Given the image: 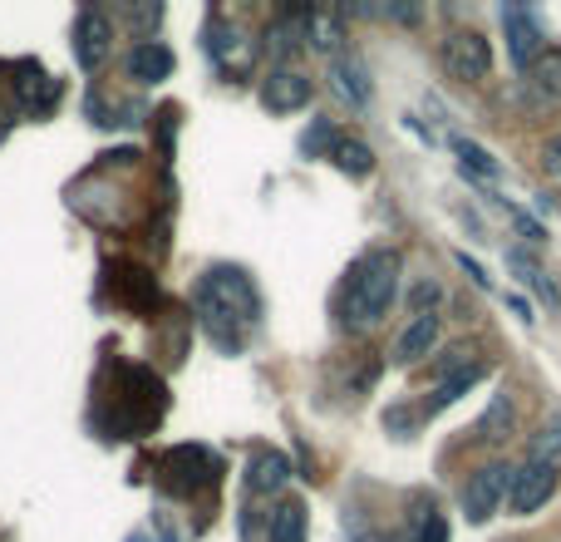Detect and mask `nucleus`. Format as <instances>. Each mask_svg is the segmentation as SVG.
I'll list each match as a JSON object with an SVG mask.
<instances>
[{"label":"nucleus","mask_w":561,"mask_h":542,"mask_svg":"<svg viewBox=\"0 0 561 542\" xmlns=\"http://www.w3.org/2000/svg\"><path fill=\"white\" fill-rule=\"evenodd\" d=\"M193 306L203 330L217 340L222 350H237L247 340V330L262 316V296H256L252 276L242 267H213L193 291Z\"/></svg>","instance_id":"nucleus-1"},{"label":"nucleus","mask_w":561,"mask_h":542,"mask_svg":"<svg viewBox=\"0 0 561 542\" xmlns=\"http://www.w3.org/2000/svg\"><path fill=\"white\" fill-rule=\"evenodd\" d=\"M399 291V252L389 247H375L365 252L345 276V291H340V326L345 330H369L389 316Z\"/></svg>","instance_id":"nucleus-2"},{"label":"nucleus","mask_w":561,"mask_h":542,"mask_svg":"<svg viewBox=\"0 0 561 542\" xmlns=\"http://www.w3.org/2000/svg\"><path fill=\"white\" fill-rule=\"evenodd\" d=\"M444 65H448V75L463 79V84H483V79L493 75V45H488V35H478V30H448Z\"/></svg>","instance_id":"nucleus-3"},{"label":"nucleus","mask_w":561,"mask_h":542,"mask_svg":"<svg viewBox=\"0 0 561 542\" xmlns=\"http://www.w3.org/2000/svg\"><path fill=\"white\" fill-rule=\"evenodd\" d=\"M557 488H561V468L533 464V459H527L523 468H513V494H507V508H513L517 518H533V513H542V508L552 504Z\"/></svg>","instance_id":"nucleus-4"},{"label":"nucleus","mask_w":561,"mask_h":542,"mask_svg":"<svg viewBox=\"0 0 561 542\" xmlns=\"http://www.w3.org/2000/svg\"><path fill=\"white\" fill-rule=\"evenodd\" d=\"M507 494H513V468H507V464L478 468V474L463 484V513H468V523H488V518H493L497 508L507 504Z\"/></svg>","instance_id":"nucleus-5"},{"label":"nucleus","mask_w":561,"mask_h":542,"mask_svg":"<svg viewBox=\"0 0 561 542\" xmlns=\"http://www.w3.org/2000/svg\"><path fill=\"white\" fill-rule=\"evenodd\" d=\"M163 464L168 468H183L178 478H168V494H178V498H187V494H197L203 484H213L217 478V459L207 454V449H193V444H183V449H173V454H163Z\"/></svg>","instance_id":"nucleus-6"},{"label":"nucleus","mask_w":561,"mask_h":542,"mask_svg":"<svg viewBox=\"0 0 561 542\" xmlns=\"http://www.w3.org/2000/svg\"><path fill=\"white\" fill-rule=\"evenodd\" d=\"M207 49H213L217 65L232 69V75H247V69L256 65V45L237 25H227L222 15H213V25H207Z\"/></svg>","instance_id":"nucleus-7"},{"label":"nucleus","mask_w":561,"mask_h":542,"mask_svg":"<svg viewBox=\"0 0 561 542\" xmlns=\"http://www.w3.org/2000/svg\"><path fill=\"white\" fill-rule=\"evenodd\" d=\"M108 49H114V25H108V15L84 10V15L75 20V59L84 69H99L108 59Z\"/></svg>","instance_id":"nucleus-8"},{"label":"nucleus","mask_w":561,"mask_h":542,"mask_svg":"<svg viewBox=\"0 0 561 542\" xmlns=\"http://www.w3.org/2000/svg\"><path fill=\"white\" fill-rule=\"evenodd\" d=\"M262 104L272 114H296L310 104V79L300 69H272V79L262 84Z\"/></svg>","instance_id":"nucleus-9"},{"label":"nucleus","mask_w":561,"mask_h":542,"mask_svg":"<svg viewBox=\"0 0 561 542\" xmlns=\"http://www.w3.org/2000/svg\"><path fill=\"white\" fill-rule=\"evenodd\" d=\"M438 336H444V320H438V310H424V316L409 320L404 336L394 340V360H399V365H414V360L434 355Z\"/></svg>","instance_id":"nucleus-10"},{"label":"nucleus","mask_w":561,"mask_h":542,"mask_svg":"<svg viewBox=\"0 0 561 542\" xmlns=\"http://www.w3.org/2000/svg\"><path fill=\"white\" fill-rule=\"evenodd\" d=\"M503 25H507V45H513V59H517V69H533L537 59H542V30H537V20L527 15V10H517V5H507L503 10Z\"/></svg>","instance_id":"nucleus-11"},{"label":"nucleus","mask_w":561,"mask_h":542,"mask_svg":"<svg viewBox=\"0 0 561 542\" xmlns=\"http://www.w3.org/2000/svg\"><path fill=\"white\" fill-rule=\"evenodd\" d=\"M513 434H517V399H513V389H497V395L488 399L483 419H478V439H488V444H507Z\"/></svg>","instance_id":"nucleus-12"},{"label":"nucleus","mask_w":561,"mask_h":542,"mask_svg":"<svg viewBox=\"0 0 561 542\" xmlns=\"http://www.w3.org/2000/svg\"><path fill=\"white\" fill-rule=\"evenodd\" d=\"M300 45H310V10H286L280 20H272V30H266V49H272L276 59H290Z\"/></svg>","instance_id":"nucleus-13"},{"label":"nucleus","mask_w":561,"mask_h":542,"mask_svg":"<svg viewBox=\"0 0 561 542\" xmlns=\"http://www.w3.org/2000/svg\"><path fill=\"white\" fill-rule=\"evenodd\" d=\"M290 484V459L286 454H276V449H262V454L247 464V488L252 494H280V488Z\"/></svg>","instance_id":"nucleus-14"},{"label":"nucleus","mask_w":561,"mask_h":542,"mask_svg":"<svg viewBox=\"0 0 561 542\" xmlns=\"http://www.w3.org/2000/svg\"><path fill=\"white\" fill-rule=\"evenodd\" d=\"M128 75L138 79V84H158V79L173 75V49L158 45V39H144V45L128 55Z\"/></svg>","instance_id":"nucleus-15"},{"label":"nucleus","mask_w":561,"mask_h":542,"mask_svg":"<svg viewBox=\"0 0 561 542\" xmlns=\"http://www.w3.org/2000/svg\"><path fill=\"white\" fill-rule=\"evenodd\" d=\"M266 538L272 542H306V504H296V498L276 504L272 518H266Z\"/></svg>","instance_id":"nucleus-16"},{"label":"nucleus","mask_w":561,"mask_h":542,"mask_svg":"<svg viewBox=\"0 0 561 542\" xmlns=\"http://www.w3.org/2000/svg\"><path fill=\"white\" fill-rule=\"evenodd\" d=\"M507 267H513L517 281H523V286H533L537 296L547 301V306H561V291H557V281L547 276V267H537L527 252H507Z\"/></svg>","instance_id":"nucleus-17"},{"label":"nucleus","mask_w":561,"mask_h":542,"mask_svg":"<svg viewBox=\"0 0 561 542\" xmlns=\"http://www.w3.org/2000/svg\"><path fill=\"white\" fill-rule=\"evenodd\" d=\"M330 79H335V89H340V94H345L355 109L369 104V79H365V65H359V59H335Z\"/></svg>","instance_id":"nucleus-18"},{"label":"nucleus","mask_w":561,"mask_h":542,"mask_svg":"<svg viewBox=\"0 0 561 542\" xmlns=\"http://www.w3.org/2000/svg\"><path fill=\"white\" fill-rule=\"evenodd\" d=\"M330 158H335V168H340V173H350V178H369V173H375V154H369V144H359V138H335Z\"/></svg>","instance_id":"nucleus-19"},{"label":"nucleus","mask_w":561,"mask_h":542,"mask_svg":"<svg viewBox=\"0 0 561 542\" xmlns=\"http://www.w3.org/2000/svg\"><path fill=\"white\" fill-rule=\"evenodd\" d=\"M448 148H454V154L463 158V168H468V173L488 178V183H497V178H503V168H497V158L488 154V148H478L473 138H448Z\"/></svg>","instance_id":"nucleus-20"},{"label":"nucleus","mask_w":561,"mask_h":542,"mask_svg":"<svg viewBox=\"0 0 561 542\" xmlns=\"http://www.w3.org/2000/svg\"><path fill=\"white\" fill-rule=\"evenodd\" d=\"M527 459H533V464L561 468V415H552V419H547V425L533 434V449H527Z\"/></svg>","instance_id":"nucleus-21"},{"label":"nucleus","mask_w":561,"mask_h":542,"mask_svg":"<svg viewBox=\"0 0 561 542\" xmlns=\"http://www.w3.org/2000/svg\"><path fill=\"white\" fill-rule=\"evenodd\" d=\"M478 380H483V365H478V360H473V365H463V370H458L454 380H444V385L434 389V399H428L424 409H428V415H438V409H444V405H454V399L463 395V389H473Z\"/></svg>","instance_id":"nucleus-22"},{"label":"nucleus","mask_w":561,"mask_h":542,"mask_svg":"<svg viewBox=\"0 0 561 542\" xmlns=\"http://www.w3.org/2000/svg\"><path fill=\"white\" fill-rule=\"evenodd\" d=\"M310 45L325 49V55H335V49L345 45V25H340V15H325V10H310Z\"/></svg>","instance_id":"nucleus-23"},{"label":"nucleus","mask_w":561,"mask_h":542,"mask_svg":"<svg viewBox=\"0 0 561 542\" xmlns=\"http://www.w3.org/2000/svg\"><path fill=\"white\" fill-rule=\"evenodd\" d=\"M527 79H533L542 94L561 99V49H542V59H537L533 69H527Z\"/></svg>","instance_id":"nucleus-24"},{"label":"nucleus","mask_w":561,"mask_h":542,"mask_svg":"<svg viewBox=\"0 0 561 542\" xmlns=\"http://www.w3.org/2000/svg\"><path fill=\"white\" fill-rule=\"evenodd\" d=\"M493 203H497V207H503V213H507V223H513V227H517V233H523V237H527V242H547V227H542V223H537V217H527V213H523V207H517V203H507V197H497V193H493Z\"/></svg>","instance_id":"nucleus-25"},{"label":"nucleus","mask_w":561,"mask_h":542,"mask_svg":"<svg viewBox=\"0 0 561 542\" xmlns=\"http://www.w3.org/2000/svg\"><path fill=\"white\" fill-rule=\"evenodd\" d=\"M414 542H448V523L434 513V508H419V518H414Z\"/></svg>","instance_id":"nucleus-26"},{"label":"nucleus","mask_w":561,"mask_h":542,"mask_svg":"<svg viewBox=\"0 0 561 542\" xmlns=\"http://www.w3.org/2000/svg\"><path fill=\"white\" fill-rule=\"evenodd\" d=\"M542 168H547V173H552V178H561V134H557L552 144L542 148Z\"/></svg>","instance_id":"nucleus-27"},{"label":"nucleus","mask_w":561,"mask_h":542,"mask_svg":"<svg viewBox=\"0 0 561 542\" xmlns=\"http://www.w3.org/2000/svg\"><path fill=\"white\" fill-rule=\"evenodd\" d=\"M507 306H513V310H517V316H523V320H533V306H527L523 296H513V301H507Z\"/></svg>","instance_id":"nucleus-28"}]
</instances>
